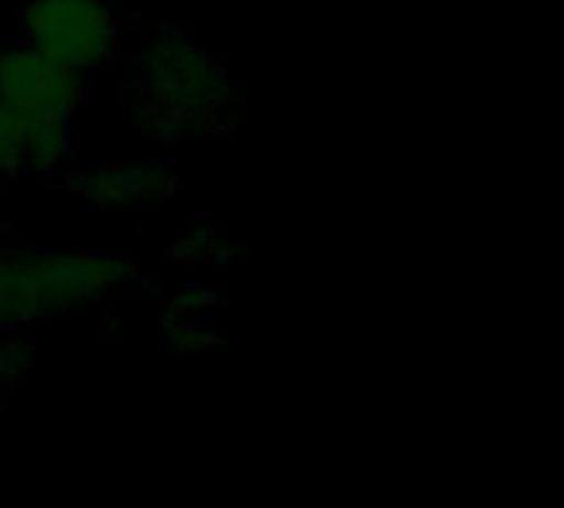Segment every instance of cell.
I'll return each mask as SVG.
<instances>
[{
    "mask_svg": "<svg viewBox=\"0 0 564 508\" xmlns=\"http://www.w3.org/2000/svg\"><path fill=\"white\" fill-rule=\"evenodd\" d=\"M175 258L188 268H218L231 258V241L218 225H192L175 238Z\"/></svg>",
    "mask_w": 564,
    "mask_h": 508,
    "instance_id": "cell-6",
    "label": "cell"
},
{
    "mask_svg": "<svg viewBox=\"0 0 564 508\" xmlns=\"http://www.w3.org/2000/svg\"><path fill=\"white\" fill-rule=\"evenodd\" d=\"M23 172V126L20 119L0 106V175Z\"/></svg>",
    "mask_w": 564,
    "mask_h": 508,
    "instance_id": "cell-8",
    "label": "cell"
},
{
    "mask_svg": "<svg viewBox=\"0 0 564 508\" xmlns=\"http://www.w3.org/2000/svg\"><path fill=\"white\" fill-rule=\"evenodd\" d=\"M129 93L139 122L162 142L215 129L235 112V89L221 56L178 26H155L142 40L129 60Z\"/></svg>",
    "mask_w": 564,
    "mask_h": 508,
    "instance_id": "cell-1",
    "label": "cell"
},
{
    "mask_svg": "<svg viewBox=\"0 0 564 508\" xmlns=\"http://www.w3.org/2000/svg\"><path fill=\"white\" fill-rule=\"evenodd\" d=\"M86 96V76L43 56L23 40L0 46V106L20 122L73 129Z\"/></svg>",
    "mask_w": 564,
    "mask_h": 508,
    "instance_id": "cell-4",
    "label": "cell"
},
{
    "mask_svg": "<svg viewBox=\"0 0 564 508\" xmlns=\"http://www.w3.org/2000/svg\"><path fill=\"white\" fill-rule=\"evenodd\" d=\"M139 281L126 255L7 248L0 278V327H26L43 317L76 314L106 304Z\"/></svg>",
    "mask_w": 564,
    "mask_h": 508,
    "instance_id": "cell-2",
    "label": "cell"
},
{
    "mask_svg": "<svg viewBox=\"0 0 564 508\" xmlns=\"http://www.w3.org/2000/svg\"><path fill=\"white\" fill-rule=\"evenodd\" d=\"M175 172L159 159L99 162L73 179V195L89 212H135L175 195Z\"/></svg>",
    "mask_w": 564,
    "mask_h": 508,
    "instance_id": "cell-5",
    "label": "cell"
},
{
    "mask_svg": "<svg viewBox=\"0 0 564 508\" xmlns=\"http://www.w3.org/2000/svg\"><path fill=\"white\" fill-rule=\"evenodd\" d=\"M36 357L26 341L17 337H0V393L26 383L33 377Z\"/></svg>",
    "mask_w": 564,
    "mask_h": 508,
    "instance_id": "cell-7",
    "label": "cell"
},
{
    "mask_svg": "<svg viewBox=\"0 0 564 508\" xmlns=\"http://www.w3.org/2000/svg\"><path fill=\"white\" fill-rule=\"evenodd\" d=\"M17 23L26 46L83 76L109 66L126 36L112 0H23Z\"/></svg>",
    "mask_w": 564,
    "mask_h": 508,
    "instance_id": "cell-3",
    "label": "cell"
}]
</instances>
